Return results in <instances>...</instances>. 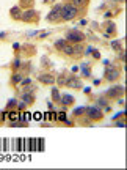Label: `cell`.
<instances>
[{
    "mask_svg": "<svg viewBox=\"0 0 127 170\" xmlns=\"http://www.w3.org/2000/svg\"><path fill=\"white\" fill-rule=\"evenodd\" d=\"M47 107H49V109L52 110V109H53V104H52V102H47Z\"/></svg>",
    "mask_w": 127,
    "mask_h": 170,
    "instance_id": "39",
    "label": "cell"
},
{
    "mask_svg": "<svg viewBox=\"0 0 127 170\" xmlns=\"http://www.w3.org/2000/svg\"><path fill=\"white\" fill-rule=\"evenodd\" d=\"M93 51H94V47H93V46H88V47L83 51V54H85V55H91V54H93Z\"/></svg>",
    "mask_w": 127,
    "mask_h": 170,
    "instance_id": "29",
    "label": "cell"
},
{
    "mask_svg": "<svg viewBox=\"0 0 127 170\" xmlns=\"http://www.w3.org/2000/svg\"><path fill=\"white\" fill-rule=\"evenodd\" d=\"M66 87L71 88V90H82L83 88V82H82L80 77L71 76V77H68V80H66Z\"/></svg>",
    "mask_w": 127,
    "mask_h": 170,
    "instance_id": "6",
    "label": "cell"
},
{
    "mask_svg": "<svg viewBox=\"0 0 127 170\" xmlns=\"http://www.w3.org/2000/svg\"><path fill=\"white\" fill-rule=\"evenodd\" d=\"M111 14H115V13H113V11H107V13H105V14H104V17H110V16H111Z\"/></svg>",
    "mask_w": 127,
    "mask_h": 170,
    "instance_id": "36",
    "label": "cell"
},
{
    "mask_svg": "<svg viewBox=\"0 0 127 170\" xmlns=\"http://www.w3.org/2000/svg\"><path fill=\"white\" fill-rule=\"evenodd\" d=\"M20 99H22L25 104H33V102H35V95H33V91L25 90L24 93L20 95Z\"/></svg>",
    "mask_w": 127,
    "mask_h": 170,
    "instance_id": "11",
    "label": "cell"
},
{
    "mask_svg": "<svg viewBox=\"0 0 127 170\" xmlns=\"http://www.w3.org/2000/svg\"><path fill=\"white\" fill-rule=\"evenodd\" d=\"M20 85H22V87H28V85H32V79L30 77H24V79L20 80Z\"/></svg>",
    "mask_w": 127,
    "mask_h": 170,
    "instance_id": "24",
    "label": "cell"
},
{
    "mask_svg": "<svg viewBox=\"0 0 127 170\" xmlns=\"http://www.w3.org/2000/svg\"><path fill=\"white\" fill-rule=\"evenodd\" d=\"M66 44H68V41H66V38H61V39H56L53 46H55L56 49H58V51H63V47H65Z\"/></svg>",
    "mask_w": 127,
    "mask_h": 170,
    "instance_id": "19",
    "label": "cell"
},
{
    "mask_svg": "<svg viewBox=\"0 0 127 170\" xmlns=\"http://www.w3.org/2000/svg\"><path fill=\"white\" fill-rule=\"evenodd\" d=\"M20 2H22V3H28V5H30V3L33 2V0H20Z\"/></svg>",
    "mask_w": 127,
    "mask_h": 170,
    "instance_id": "37",
    "label": "cell"
},
{
    "mask_svg": "<svg viewBox=\"0 0 127 170\" xmlns=\"http://www.w3.org/2000/svg\"><path fill=\"white\" fill-rule=\"evenodd\" d=\"M101 82H102L101 79H96V80H94V85H101Z\"/></svg>",
    "mask_w": 127,
    "mask_h": 170,
    "instance_id": "38",
    "label": "cell"
},
{
    "mask_svg": "<svg viewBox=\"0 0 127 170\" xmlns=\"http://www.w3.org/2000/svg\"><path fill=\"white\" fill-rule=\"evenodd\" d=\"M111 49H113V51H116V52L122 51V42H121V39H113L111 41Z\"/></svg>",
    "mask_w": 127,
    "mask_h": 170,
    "instance_id": "15",
    "label": "cell"
},
{
    "mask_svg": "<svg viewBox=\"0 0 127 170\" xmlns=\"http://www.w3.org/2000/svg\"><path fill=\"white\" fill-rule=\"evenodd\" d=\"M50 93H52V99L55 102H60V98H61V93H60V90L56 88V87H53L52 90H50Z\"/></svg>",
    "mask_w": 127,
    "mask_h": 170,
    "instance_id": "17",
    "label": "cell"
},
{
    "mask_svg": "<svg viewBox=\"0 0 127 170\" xmlns=\"http://www.w3.org/2000/svg\"><path fill=\"white\" fill-rule=\"evenodd\" d=\"M124 91H125V88L122 87V85H116V87L108 88L105 95H107V98H121L124 95Z\"/></svg>",
    "mask_w": 127,
    "mask_h": 170,
    "instance_id": "7",
    "label": "cell"
},
{
    "mask_svg": "<svg viewBox=\"0 0 127 170\" xmlns=\"http://www.w3.org/2000/svg\"><path fill=\"white\" fill-rule=\"evenodd\" d=\"M61 8H63L61 3L53 5V8L50 10V13L46 16L47 22H60V20H61Z\"/></svg>",
    "mask_w": 127,
    "mask_h": 170,
    "instance_id": "4",
    "label": "cell"
},
{
    "mask_svg": "<svg viewBox=\"0 0 127 170\" xmlns=\"http://www.w3.org/2000/svg\"><path fill=\"white\" fill-rule=\"evenodd\" d=\"M85 38H86V35L82 33L80 30H75V28H72V30H69L66 33V41L71 42V44H79V42H83Z\"/></svg>",
    "mask_w": 127,
    "mask_h": 170,
    "instance_id": "2",
    "label": "cell"
},
{
    "mask_svg": "<svg viewBox=\"0 0 127 170\" xmlns=\"http://www.w3.org/2000/svg\"><path fill=\"white\" fill-rule=\"evenodd\" d=\"M83 93H86V95H89V93H91V88H89V87H86V88H85V87H83Z\"/></svg>",
    "mask_w": 127,
    "mask_h": 170,
    "instance_id": "35",
    "label": "cell"
},
{
    "mask_svg": "<svg viewBox=\"0 0 127 170\" xmlns=\"http://www.w3.org/2000/svg\"><path fill=\"white\" fill-rule=\"evenodd\" d=\"M38 16V13L35 11V10H25L22 11V14H20V20H25V22H32V20H35Z\"/></svg>",
    "mask_w": 127,
    "mask_h": 170,
    "instance_id": "8",
    "label": "cell"
},
{
    "mask_svg": "<svg viewBox=\"0 0 127 170\" xmlns=\"http://www.w3.org/2000/svg\"><path fill=\"white\" fill-rule=\"evenodd\" d=\"M63 54H66V55H69V57H74V46L71 44V42H68V44L63 47V51H61Z\"/></svg>",
    "mask_w": 127,
    "mask_h": 170,
    "instance_id": "14",
    "label": "cell"
},
{
    "mask_svg": "<svg viewBox=\"0 0 127 170\" xmlns=\"http://www.w3.org/2000/svg\"><path fill=\"white\" fill-rule=\"evenodd\" d=\"M25 107H27V104H25L24 101H22V102H17V110H19V112H20V110H24Z\"/></svg>",
    "mask_w": 127,
    "mask_h": 170,
    "instance_id": "34",
    "label": "cell"
},
{
    "mask_svg": "<svg viewBox=\"0 0 127 170\" xmlns=\"http://www.w3.org/2000/svg\"><path fill=\"white\" fill-rule=\"evenodd\" d=\"M66 80H68V77H65V76H60L58 79H56L58 85H66Z\"/></svg>",
    "mask_w": 127,
    "mask_h": 170,
    "instance_id": "25",
    "label": "cell"
},
{
    "mask_svg": "<svg viewBox=\"0 0 127 170\" xmlns=\"http://www.w3.org/2000/svg\"><path fill=\"white\" fill-rule=\"evenodd\" d=\"M55 0H44V3H53Z\"/></svg>",
    "mask_w": 127,
    "mask_h": 170,
    "instance_id": "41",
    "label": "cell"
},
{
    "mask_svg": "<svg viewBox=\"0 0 127 170\" xmlns=\"http://www.w3.org/2000/svg\"><path fill=\"white\" fill-rule=\"evenodd\" d=\"M82 74H83V77H91V71L86 68H82Z\"/></svg>",
    "mask_w": 127,
    "mask_h": 170,
    "instance_id": "30",
    "label": "cell"
},
{
    "mask_svg": "<svg viewBox=\"0 0 127 170\" xmlns=\"http://www.w3.org/2000/svg\"><path fill=\"white\" fill-rule=\"evenodd\" d=\"M77 14H79V8L72 3H63L61 8V20L63 22H68V20H72Z\"/></svg>",
    "mask_w": 127,
    "mask_h": 170,
    "instance_id": "1",
    "label": "cell"
},
{
    "mask_svg": "<svg viewBox=\"0 0 127 170\" xmlns=\"http://www.w3.org/2000/svg\"><path fill=\"white\" fill-rule=\"evenodd\" d=\"M49 35H50V30H47V32H42V33H39L38 35V38H41V39H44V38H47Z\"/></svg>",
    "mask_w": 127,
    "mask_h": 170,
    "instance_id": "32",
    "label": "cell"
},
{
    "mask_svg": "<svg viewBox=\"0 0 127 170\" xmlns=\"http://www.w3.org/2000/svg\"><path fill=\"white\" fill-rule=\"evenodd\" d=\"M85 113H86L88 120H91V121H99V120L104 118V112H102L101 107H97V105H88Z\"/></svg>",
    "mask_w": 127,
    "mask_h": 170,
    "instance_id": "3",
    "label": "cell"
},
{
    "mask_svg": "<svg viewBox=\"0 0 127 170\" xmlns=\"http://www.w3.org/2000/svg\"><path fill=\"white\" fill-rule=\"evenodd\" d=\"M119 77H121V71H119L118 68L110 66V65L105 68V79H107L108 82H116Z\"/></svg>",
    "mask_w": 127,
    "mask_h": 170,
    "instance_id": "5",
    "label": "cell"
},
{
    "mask_svg": "<svg viewBox=\"0 0 127 170\" xmlns=\"http://www.w3.org/2000/svg\"><path fill=\"white\" fill-rule=\"evenodd\" d=\"M105 27H107V33L108 35H116V25H115V22H108Z\"/></svg>",
    "mask_w": 127,
    "mask_h": 170,
    "instance_id": "20",
    "label": "cell"
},
{
    "mask_svg": "<svg viewBox=\"0 0 127 170\" xmlns=\"http://www.w3.org/2000/svg\"><path fill=\"white\" fill-rule=\"evenodd\" d=\"M91 55H93L96 60H99V58H101V52H99L97 49H94V51H93V54H91Z\"/></svg>",
    "mask_w": 127,
    "mask_h": 170,
    "instance_id": "33",
    "label": "cell"
},
{
    "mask_svg": "<svg viewBox=\"0 0 127 170\" xmlns=\"http://www.w3.org/2000/svg\"><path fill=\"white\" fill-rule=\"evenodd\" d=\"M24 79V74L22 73H17V71H16V73H13V76H11V82L13 83H20V80H22Z\"/></svg>",
    "mask_w": 127,
    "mask_h": 170,
    "instance_id": "16",
    "label": "cell"
},
{
    "mask_svg": "<svg viewBox=\"0 0 127 170\" xmlns=\"http://www.w3.org/2000/svg\"><path fill=\"white\" fill-rule=\"evenodd\" d=\"M125 58H127V55H125V51L122 49V51H119V60L125 63Z\"/></svg>",
    "mask_w": 127,
    "mask_h": 170,
    "instance_id": "26",
    "label": "cell"
},
{
    "mask_svg": "<svg viewBox=\"0 0 127 170\" xmlns=\"http://www.w3.org/2000/svg\"><path fill=\"white\" fill-rule=\"evenodd\" d=\"M3 36H6V33L5 32H0V38H3Z\"/></svg>",
    "mask_w": 127,
    "mask_h": 170,
    "instance_id": "42",
    "label": "cell"
},
{
    "mask_svg": "<svg viewBox=\"0 0 127 170\" xmlns=\"http://www.w3.org/2000/svg\"><path fill=\"white\" fill-rule=\"evenodd\" d=\"M38 80L44 85H52L55 82V77L49 73H42V74H38Z\"/></svg>",
    "mask_w": 127,
    "mask_h": 170,
    "instance_id": "9",
    "label": "cell"
},
{
    "mask_svg": "<svg viewBox=\"0 0 127 170\" xmlns=\"http://www.w3.org/2000/svg\"><path fill=\"white\" fill-rule=\"evenodd\" d=\"M75 101L72 95H66L63 93L61 98H60V104H63V107H69V105H72V102Z\"/></svg>",
    "mask_w": 127,
    "mask_h": 170,
    "instance_id": "10",
    "label": "cell"
},
{
    "mask_svg": "<svg viewBox=\"0 0 127 170\" xmlns=\"http://www.w3.org/2000/svg\"><path fill=\"white\" fill-rule=\"evenodd\" d=\"M20 14H22V10H20V6H13L10 10V16L16 20H20Z\"/></svg>",
    "mask_w": 127,
    "mask_h": 170,
    "instance_id": "12",
    "label": "cell"
},
{
    "mask_svg": "<svg viewBox=\"0 0 127 170\" xmlns=\"http://www.w3.org/2000/svg\"><path fill=\"white\" fill-rule=\"evenodd\" d=\"M3 117H5V115H3V112H0V121L3 120Z\"/></svg>",
    "mask_w": 127,
    "mask_h": 170,
    "instance_id": "43",
    "label": "cell"
},
{
    "mask_svg": "<svg viewBox=\"0 0 127 170\" xmlns=\"http://www.w3.org/2000/svg\"><path fill=\"white\" fill-rule=\"evenodd\" d=\"M8 118H10V121H11V126H16L17 121H19V112H16V110L8 112Z\"/></svg>",
    "mask_w": 127,
    "mask_h": 170,
    "instance_id": "13",
    "label": "cell"
},
{
    "mask_svg": "<svg viewBox=\"0 0 127 170\" xmlns=\"http://www.w3.org/2000/svg\"><path fill=\"white\" fill-rule=\"evenodd\" d=\"M85 112H86V105H80V107H77V109L72 110V115L74 117H82Z\"/></svg>",
    "mask_w": 127,
    "mask_h": 170,
    "instance_id": "18",
    "label": "cell"
},
{
    "mask_svg": "<svg viewBox=\"0 0 127 170\" xmlns=\"http://www.w3.org/2000/svg\"><path fill=\"white\" fill-rule=\"evenodd\" d=\"M79 71V66H72V73H77Z\"/></svg>",
    "mask_w": 127,
    "mask_h": 170,
    "instance_id": "40",
    "label": "cell"
},
{
    "mask_svg": "<svg viewBox=\"0 0 127 170\" xmlns=\"http://www.w3.org/2000/svg\"><path fill=\"white\" fill-rule=\"evenodd\" d=\"M13 68H14V69H19V68H20V60H19V58H14V60H13Z\"/></svg>",
    "mask_w": 127,
    "mask_h": 170,
    "instance_id": "27",
    "label": "cell"
},
{
    "mask_svg": "<svg viewBox=\"0 0 127 170\" xmlns=\"http://www.w3.org/2000/svg\"><path fill=\"white\" fill-rule=\"evenodd\" d=\"M115 124L118 128H125V121H124V120H115Z\"/></svg>",
    "mask_w": 127,
    "mask_h": 170,
    "instance_id": "28",
    "label": "cell"
},
{
    "mask_svg": "<svg viewBox=\"0 0 127 170\" xmlns=\"http://www.w3.org/2000/svg\"><path fill=\"white\" fill-rule=\"evenodd\" d=\"M17 107V99H10L8 104H6V109H14Z\"/></svg>",
    "mask_w": 127,
    "mask_h": 170,
    "instance_id": "23",
    "label": "cell"
},
{
    "mask_svg": "<svg viewBox=\"0 0 127 170\" xmlns=\"http://www.w3.org/2000/svg\"><path fill=\"white\" fill-rule=\"evenodd\" d=\"M88 2H89V0H72L71 3H72V5H75L77 8H82V6L88 5Z\"/></svg>",
    "mask_w": 127,
    "mask_h": 170,
    "instance_id": "22",
    "label": "cell"
},
{
    "mask_svg": "<svg viewBox=\"0 0 127 170\" xmlns=\"http://www.w3.org/2000/svg\"><path fill=\"white\" fill-rule=\"evenodd\" d=\"M107 98H105V96H101V98H97V101H96V105H97V107H105V105H107Z\"/></svg>",
    "mask_w": 127,
    "mask_h": 170,
    "instance_id": "21",
    "label": "cell"
},
{
    "mask_svg": "<svg viewBox=\"0 0 127 170\" xmlns=\"http://www.w3.org/2000/svg\"><path fill=\"white\" fill-rule=\"evenodd\" d=\"M56 117H58L60 121H65V120H66V112H58V115H56Z\"/></svg>",
    "mask_w": 127,
    "mask_h": 170,
    "instance_id": "31",
    "label": "cell"
}]
</instances>
